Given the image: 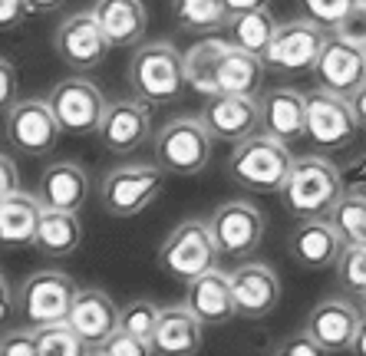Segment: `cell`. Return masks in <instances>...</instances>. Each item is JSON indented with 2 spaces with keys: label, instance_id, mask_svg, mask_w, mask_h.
<instances>
[{
  "label": "cell",
  "instance_id": "cell-1",
  "mask_svg": "<svg viewBox=\"0 0 366 356\" xmlns=\"http://www.w3.org/2000/svg\"><path fill=\"white\" fill-rule=\"evenodd\" d=\"M347 195L343 192L340 165H333L324 155H300L290 169L287 185L281 188L284 212L294 214L297 221H317L330 218L337 202Z\"/></svg>",
  "mask_w": 366,
  "mask_h": 356
},
{
  "label": "cell",
  "instance_id": "cell-2",
  "mask_svg": "<svg viewBox=\"0 0 366 356\" xmlns=\"http://www.w3.org/2000/svg\"><path fill=\"white\" fill-rule=\"evenodd\" d=\"M294 155H290L287 142L271 139L264 132L244 139L231 149L228 155V178L244 192L254 195H281V188L287 185L290 169H294Z\"/></svg>",
  "mask_w": 366,
  "mask_h": 356
},
{
  "label": "cell",
  "instance_id": "cell-3",
  "mask_svg": "<svg viewBox=\"0 0 366 356\" xmlns=\"http://www.w3.org/2000/svg\"><path fill=\"white\" fill-rule=\"evenodd\" d=\"M129 86L136 99L149 106H169L185 93V53H179L172 43L155 40L136 46L129 59Z\"/></svg>",
  "mask_w": 366,
  "mask_h": 356
},
{
  "label": "cell",
  "instance_id": "cell-4",
  "mask_svg": "<svg viewBox=\"0 0 366 356\" xmlns=\"http://www.w3.org/2000/svg\"><path fill=\"white\" fill-rule=\"evenodd\" d=\"M214 149V136L204 129L202 116H179L169 119L152 139L155 165L165 175H198L208 169Z\"/></svg>",
  "mask_w": 366,
  "mask_h": 356
},
{
  "label": "cell",
  "instance_id": "cell-5",
  "mask_svg": "<svg viewBox=\"0 0 366 356\" xmlns=\"http://www.w3.org/2000/svg\"><path fill=\"white\" fill-rule=\"evenodd\" d=\"M79 287L63 271H34L17 287V323L26 330H40L53 323H66Z\"/></svg>",
  "mask_w": 366,
  "mask_h": 356
},
{
  "label": "cell",
  "instance_id": "cell-6",
  "mask_svg": "<svg viewBox=\"0 0 366 356\" xmlns=\"http://www.w3.org/2000/svg\"><path fill=\"white\" fill-rule=\"evenodd\" d=\"M218 244H214V234L208 228V218H188L182 224L169 231V237L159 247V267H162L169 277L175 280H195L202 274L214 271L218 267Z\"/></svg>",
  "mask_w": 366,
  "mask_h": 356
},
{
  "label": "cell",
  "instance_id": "cell-7",
  "mask_svg": "<svg viewBox=\"0 0 366 356\" xmlns=\"http://www.w3.org/2000/svg\"><path fill=\"white\" fill-rule=\"evenodd\" d=\"M165 188V172L149 162H126L106 172L99 185V204L112 218H136L142 214Z\"/></svg>",
  "mask_w": 366,
  "mask_h": 356
},
{
  "label": "cell",
  "instance_id": "cell-8",
  "mask_svg": "<svg viewBox=\"0 0 366 356\" xmlns=\"http://www.w3.org/2000/svg\"><path fill=\"white\" fill-rule=\"evenodd\" d=\"M327 40H330V30L320 24H314L310 17H297V20H287V24L277 26L271 46L261 59L264 66L274 69V73H314L317 59L324 53Z\"/></svg>",
  "mask_w": 366,
  "mask_h": 356
},
{
  "label": "cell",
  "instance_id": "cell-9",
  "mask_svg": "<svg viewBox=\"0 0 366 356\" xmlns=\"http://www.w3.org/2000/svg\"><path fill=\"white\" fill-rule=\"evenodd\" d=\"M4 132L14 152L26 159H43L60 142L63 129L46 99H17L4 112Z\"/></svg>",
  "mask_w": 366,
  "mask_h": 356
},
{
  "label": "cell",
  "instance_id": "cell-10",
  "mask_svg": "<svg viewBox=\"0 0 366 356\" xmlns=\"http://www.w3.org/2000/svg\"><path fill=\"white\" fill-rule=\"evenodd\" d=\"M53 116L60 122V129L66 136H89L99 132V122L106 116V96L102 89L86 76H66L50 89L46 96Z\"/></svg>",
  "mask_w": 366,
  "mask_h": 356
},
{
  "label": "cell",
  "instance_id": "cell-11",
  "mask_svg": "<svg viewBox=\"0 0 366 356\" xmlns=\"http://www.w3.org/2000/svg\"><path fill=\"white\" fill-rule=\"evenodd\" d=\"M208 228H212L222 257H244L264 241L267 221L254 202L234 198V202H222L208 214Z\"/></svg>",
  "mask_w": 366,
  "mask_h": 356
},
{
  "label": "cell",
  "instance_id": "cell-12",
  "mask_svg": "<svg viewBox=\"0 0 366 356\" xmlns=\"http://www.w3.org/2000/svg\"><path fill=\"white\" fill-rule=\"evenodd\" d=\"M112 43L106 40L99 20L93 17V10H79V14H69L56 34H53V53L60 63H66L69 69H96L102 59L109 56Z\"/></svg>",
  "mask_w": 366,
  "mask_h": 356
},
{
  "label": "cell",
  "instance_id": "cell-13",
  "mask_svg": "<svg viewBox=\"0 0 366 356\" xmlns=\"http://www.w3.org/2000/svg\"><path fill=\"white\" fill-rule=\"evenodd\" d=\"M360 132V122L353 116V106L343 96H333L327 89L307 93V132L304 136L317 149H347Z\"/></svg>",
  "mask_w": 366,
  "mask_h": 356
},
{
  "label": "cell",
  "instance_id": "cell-14",
  "mask_svg": "<svg viewBox=\"0 0 366 356\" xmlns=\"http://www.w3.org/2000/svg\"><path fill=\"white\" fill-rule=\"evenodd\" d=\"M99 145L112 155H132L139 152L152 136V106L142 99H112L106 106V116L96 132Z\"/></svg>",
  "mask_w": 366,
  "mask_h": 356
},
{
  "label": "cell",
  "instance_id": "cell-15",
  "mask_svg": "<svg viewBox=\"0 0 366 356\" xmlns=\"http://www.w3.org/2000/svg\"><path fill=\"white\" fill-rule=\"evenodd\" d=\"M231 274V294H234V310L244 320H264L267 314L281 304V274L264 261H244Z\"/></svg>",
  "mask_w": 366,
  "mask_h": 356
},
{
  "label": "cell",
  "instance_id": "cell-16",
  "mask_svg": "<svg viewBox=\"0 0 366 356\" xmlns=\"http://www.w3.org/2000/svg\"><path fill=\"white\" fill-rule=\"evenodd\" d=\"M314 79L317 89H327L333 96L350 99L366 83V46H357V43L330 34L324 53H320L314 66Z\"/></svg>",
  "mask_w": 366,
  "mask_h": 356
},
{
  "label": "cell",
  "instance_id": "cell-17",
  "mask_svg": "<svg viewBox=\"0 0 366 356\" xmlns=\"http://www.w3.org/2000/svg\"><path fill=\"white\" fill-rule=\"evenodd\" d=\"M202 122L214 142H244L261 132V99L257 96H212L202 106Z\"/></svg>",
  "mask_w": 366,
  "mask_h": 356
},
{
  "label": "cell",
  "instance_id": "cell-18",
  "mask_svg": "<svg viewBox=\"0 0 366 356\" xmlns=\"http://www.w3.org/2000/svg\"><path fill=\"white\" fill-rule=\"evenodd\" d=\"M360 323H363V310L357 304H350L343 297H327L307 314L304 333L314 337L327 353H347L357 343Z\"/></svg>",
  "mask_w": 366,
  "mask_h": 356
},
{
  "label": "cell",
  "instance_id": "cell-19",
  "mask_svg": "<svg viewBox=\"0 0 366 356\" xmlns=\"http://www.w3.org/2000/svg\"><path fill=\"white\" fill-rule=\"evenodd\" d=\"M343 241L340 234L333 231V224L327 218L317 221H297L294 231L287 237V254L294 257V264L307 267V271H327V267H337L343 254Z\"/></svg>",
  "mask_w": 366,
  "mask_h": 356
},
{
  "label": "cell",
  "instance_id": "cell-20",
  "mask_svg": "<svg viewBox=\"0 0 366 356\" xmlns=\"http://www.w3.org/2000/svg\"><path fill=\"white\" fill-rule=\"evenodd\" d=\"M119 317H122V310L116 307V300L106 290L83 287L76 294V300H73V310H69L66 323L86 340V347L99 350V347H106V340L112 333L119 330Z\"/></svg>",
  "mask_w": 366,
  "mask_h": 356
},
{
  "label": "cell",
  "instance_id": "cell-21",
  "mask_svg": "<svg viewBox=\"0 0 366 356\" xmlns=\"http://www.w3.org/2000/svg\"><path fill=\"white\" fill-rule=\"evenodd\" d=\"M89 175L79 162H50L40 175V188H36V198H40L43 208H53V212H79L86 202H89Z\"/></svg>",
  "mask_w": 366,
  "mask_h": 356
},
{
  "label": "cell",
  "instance_id": "cell-22",
  "mask_svg": "<svg viewBox=\"0 0 366 356\" xmlns=\"http://www.w3.org/2000/svg\"><path fill=\"white\" fill-rule=\"evenodd\" d=\"M185 307L204 327H222L231 317H238L234 310V294H231V274L214 267V271L202 274V277L185 284Z\"/></svg>",
  "mask_w": 366,
  "mask_h": 356
},
{
  "label": "cell",
  "instance_id": "cell-23",
  "mask_svg": "<svg viewBox=\"0 0 366 356\" xmlns=\"http://www.w3.org/2000/svg\"><path fill=\"white\" fill-rule=\"evenodd\" d=\"M204 347V323L185 304L162 307L159 327L152 333L155 356H198Z\"/></svg>",
  "mask_w": 366,
  "mask_h": 356
},
{
  "label": "cell",
  "instance_id": "cell-24",
  "mask_svg": "<svg viewBox=\"0 0 366 356\" xmlns=\"http://www.w3.org/2000/svg\"><path fill=\"white\" fill-rule=\"evenodd\" d=\"M261 132L281 142H294L307 132V96L277 86L261 96Z\"/></svg>",
  "mask_w": 366,
  "mask_h": 356
},
{
  "label": "cell",
  "instance_id": "cell-25",
  "mask_svg": "<svg viewBox=\"0 0 366 356\" xmlns=\"http://www.w3.org/2000/svg\"><path fill=\"white\" fill-rule=\"evenodd\" d=\"M89 10L112 46H122V50L142 46L145 30H149V14L142 0H93Z\"/></svg>",
  "mask_w": 366,
  "mask_h": 356
},
{
  "label": "cell",
  "instance_id": "cell-26",
  "mask_svg": "<svg viewBox=\"0 0 366 356\" xmlns=\"http://www.w3.org/2000/svg\"><path fill=\"white\" fill-rule=\"evenodd\" d=\"M264 59L254 56L247 50H238L234 43L228 40L224 53L218 56V66H214V86H218V96H254L261 89V79H264Z\"/></svg>",
  "mask_w": 366,
  "mask_h": 356
},
{
  "label": "cell",
  "instance_id": "cell-27",
  "mask_svg": "<svg viewBox=\"0 0 366 356\" xmlns=\"http://www.w3.org/2000/svg\"><path fill=\"white\" fill-rule=\"evenodd\" d=\"M43 204L36 195L14 192L0 202V247H34L40 231Z\"/></svg>",
  "mask_w": 366,
  "mask_h": 356
},
{
  "label": "cell",
  "instance_id": "cell-28",
  "mask_svg": "<svg viewBox=\"0 0 366 356\" xmlns=\"http://www.w3.org/2000/svg\"><path fill=\"white\" fill-rule=\"evenodd\" d=\"M83 244V224L76 212H53L43 208L40 231H36V251L46 257H69Z\"/></svg>",
  "mask_w": 366,
  "mask_h": 356
},
{
  "label": "cell",
  "instance_id": "cell-29",
  "mask_svg": "<svg viewBox=\"0 0 366 356\" xmlns=\"http://www.w3.org/2000/svg\"><path fill=\"white\" fill-rule=\"evenodd\" d=\"M228 46V36L214 34V36H202L185 50V79L188 89H195L198 96L212 99L218 96V86H214V66H218V56Z\"/></svg>",
  "mask_w": 366,
  "mask_h": 356
},
{
  "label": "cell",
  "instance_id": "cell-30",
  "mask_svg": "<svg viewBox=\"0 0 366 356\" xmlns=\"http://www.w3.org/2000/svg\"><path fill=\"white\" fill-rule=\"evenodd\" d=\"M228 40L238 46V50H247L254 56H264L267 46H271L274 34H277V20L271 17L267 7L257 10H241V14H231L228 17Z\"/></svg>",
  "mask_w": 366,
  "mask_h": 356
},
{
  "label": "cell",
  "instance_id": "cell-31",
  "mask_svg": "<svg viewBox=\"0 0 366 356\" xmlns=\"http://www.w3.org/2000/svg\"><path fill=\"white\" fill-rule=\"evenodd\" d=\"M231 10L224 0H172V20L179 30L198 36H214L228 26Z\"/></svg>",
  "mask_w": 366,
  "mask_h": 356
},
{
  "label": "cell",
  "instance_id": "cell-32",
  "mask_svg": "<svg viewBox=\"0 0 366 356\" xmlns=\"http://www.w3.org/2000/svg\"><path fill=\"white\" fill-rule=\"evenodd\" d=\"M347 247L366 244V195H343L327 218Z\"/></svg>",
  "mask_w": 366,
  "mask_h": 356
},
{
  "label": "cell",
  "instance_id": "cell-33",
  "mask_svg": "<svg viewBox=\"0 0 366 356\" xmlns=\"http://www.w3.org/2000/svg\"><path fill=\"white\" fill-rule=\"evenodd\" d=\"M89 350L93 347H86V340L69 323H53V327L36 330V353L40 356H86Z\"/></svg>",
  "mask_w": 366,
  "mask_h": 356
},
{
  "label": "cell",
  "instance_id": "cell-34",
  "mask_svg": "<svg viewBox=\"0 0 366 356\" xmlns=\"http://www.w3.org/2000/svg\"><path fill=\"white\" fill-rule=\"evenodd\" d=\"M159 317H162V307L155 304V300L139 297V300H129V304L122 307L119 327L122 330H129L132 337L149 340V343H152V333H155V327H159Z\"/></svg>",
  "mask_w": 366,
  "mask_h": 356
},
{
  "label": "cell",
  "instance_id": "cell-35",
  "mask_svg": "<svg viewBox=\"0 0 366 356\" xmlns=\"http://www.w3.org/2000/svg\"><path fill=\"white\" fill-rule=\"evenodd\" d=\"M337 280L340 287L353 297L366 294V244L363 247H343L340 261H337Z\"/></svg>",
  "mask_w": 366,
  "mask_h": 356
},
{
  "label": "cell",
  "instance_id": "cell-36",
  "mask_svg": "<svg viewBox=\"0 0 366 356\" xmlns=\"http://www.w3.org/2000/svg\"><path fill=\"white\" fill-rule=\"evenodd\" d=\"M353 4H357V0H304V14L314 20V24L327 26V30H337L340 20L353 10Z\"/></svg>",
  "mask_w": 366,
  "mask_h": 356
},
{
  "label": "cell",
  "instance_id": "cell-37",
  "mask_svg": "<svg viewBox=\"0 0 366 356\" xmlns=\"http://www.w3.org/2000/svg\"><path fill=\"white\" fill-rule=\"evenodd\" d=\"M106 353L109 356H155V350H152V343L149 340H139V337H132L129 330H116L109 340H106Z\"/></svg>",
  "mask_w": 366,
  "mask_h": 356
},
{
  "label": "cell",
  "instance_id": "cell-38",
  "mask_svg": "<svg viewBox=\"0 0 366 356\" xmlns=\"http://www.w3.org/2000/svg\"><path fill=\"white\" fill-rule=\"evenodd\" d=\"M0 353L4 356H40L36 353V330L14 327L0 337Z\"/></svg>",
  "mask_w": 366,
  "mask_h": 356
},
{
  "label": "cell",
  "instance_id": "cell-39",
  "mask_svg": "<svg viewBox=\"0 0 366 356\" xmlns=\"http://www.w3.org/2000/svg\"><path fill=\"white\" fill-rule=\"evenodd\" d=\"M333 34L350 40V43H357V46H366V0H357V4H353V10L340 20V26H337Z\"/></svg>",
  "mask_w": 366,
  "mask_h": 356
},
{
  "label": "cell",
  "instance_id": "cell-40",
  "mask_svg": "<svg viewBox=\"0 0 366 356\" xmlns=\"http://www.w3.org/2000/svg\"><path fill=\"white\" fill-rule=\"evenodd\" d=\"M274 356H330L314 337H307L304 330L284 337L277 347H274Z\"/></svg>",
  "mask_w": 366,
  "mask_h": 356
},
{
  "label": "cell",
  "instance_id": "cell-41",
  "mask_svg": "<svg viewBox=\"0 0 366 356\" xmlns=\"http://www.w3.org/2000/svg\"><path fill=\"white\" fill-rule=\"evenodd\" d=\"M340 178L347 195H366V152L353 155L347 165H340Z\"/></svg>",
  "mask_w": 366,
  "mask_h": 356
},
{
  "label": "cell",
  "instance_id": "cell-42",
  "mask_svg": "<svg viewBox=\"0 0 366 356\" xmlns=\"http://www.w3.org/2000/svg\"><path fill=\"white\" fill-rule=\"evenodd\" d=\"M17 102V69L10 59L0 56V112H7Z\"/></svg>",
  "mask_w": 366,
  "mask_h": 356
},
{
  "label": "cell",
  "instance_id": "cell-43",
  "mask_svg": "<svg viewBox=\"0 0 366 356\" xmlns=\"http://www.w3.org/2000/svg\"><path fill=\"white\" fill-rule=\"evenodd\" d=\"M20 192V169L10 155H0V202Z\"/></svg>",
  "mask_w": 366,
  "mask_h": 356
},
{
  "label": "cell",
  "instance_id": "cell-44",
  "mask_svg": "<svg viewBox=\"0 0 366 356\" xmlns=\"http://www.w3.org/2000/svg\"><path fill=\"white\" fill-rule=\"evenodd\" d=\"M26 14V0H0V30H17Z\"/></svg>",
  "mask_w": 366,
  "mask_h": 356
},
{
  "label": "cell",
  "instance_id": "cell-45",
  "mask_svg": "<svg viewBox=\"0 0 366 356\" xmlns=\"http://www.w3.org/2000/svg\"><path fill=\"white\" fill-rule=\"evenodd\" d=\"M10 317H17V294L10 290L7 277L0 274V323H7Z\"/></svg>",
  "mask_w": 366,
  "mask_h": 356
},
{
  "label": "cell",
  "instance_id": "cell-46",
  "mask_svg": "<svg viewBox=\"0 0 366 356\" xmlns=\"http://www.w3.org/2000/svg\"><path fill=\"white\" fill-rule=\"evenodd\" d=\"M350 106H353V116H357L360 129H366V83L360 86L353 96H350Z\"/></svg>",
  "mask_w": 366,
  "mask_h": 356
},
{
  "label": "cell",
  "instance_id": "cell-47",
  "mask_svg": "<svg viewBox=\"0 0 366 356\" xmlns=\"http://www.w3.org/2000/svg\"><path fill=\"white\" fill-rule=\"evenodd\" d=\"M66 0H26V10L30 14H36V17H43V14H53V10H60Z\"/></svg>",
  "mask_w": 366,
  "mask_h": 356
},
{
  "label": "cell",
  "instance_id": "cell-48",
  "mask_svg": "<svg viewBox=\"0 0 366 356\" xmlns=\"http://www.w3.org/2000/svg\"><path fill=\"white\" fill-rule=\"evenodd\" d=\"M224 7L231 14H241V10H257V7H267V0H224Z\"/></svg>",
  "mask_w": 366,
  "mask_h": 356
},
{
  "label": "cell",
  "instance_id": "cell-49",
  "mask_svg": "<svg viewBox=\"0 0 366 356\" xmlns=\"http://www.w3.org/2000/svg\"><path fill=\"white\" fill-rule=\"evenodd\" d=\"M353 353L366 356V317H363V323H360V333H357V343H353Z\"/></svg>",
  "mask_w": 366,
  "mask_h": 356
},
{
  "label": "cell",
  "instance_id": "cell-50",
  "mask_svg": "<svg viewBox=\"0 0 366 356\" xmlns=\"http://www.w3.org/2000/svg\"><path fill=\"white\" fill-rule=\"evenodd\" d=\"M86 356H109V353H106V350L99 347V350H89V353H86Z\"/></svg>",
  "mask_w": 366,
  "mask_h": 356
},
{
  "label": "cell",
  "instance_id": "cell-51",
  "mask_svg": "<svg viewBox=\"0 0 366 356\" xmlns=\"http://www.w3.org/2000/svg\"><path fill=\"white\" fill-rule=\"evenodd\" d=\"M360 310H363V317H366V294L360 297Z\"/></svg>",
  "mask_w": 366,
  "mask_h": 356
},
{
  "label": "cell",
  "instance_id": "cell-52",
  "mask_svg": "<svg viewBox=\"0 0 366 356\" xmlns=\"http://www.w3.org/2000/svg\"><path fill=\"white\" fill-rule=\"evenodd\" d=\"M0 356H4V353H0Z\"/></svg>",
  "mask_w": 366,
  "mask_h": 356
}]
</instances>
